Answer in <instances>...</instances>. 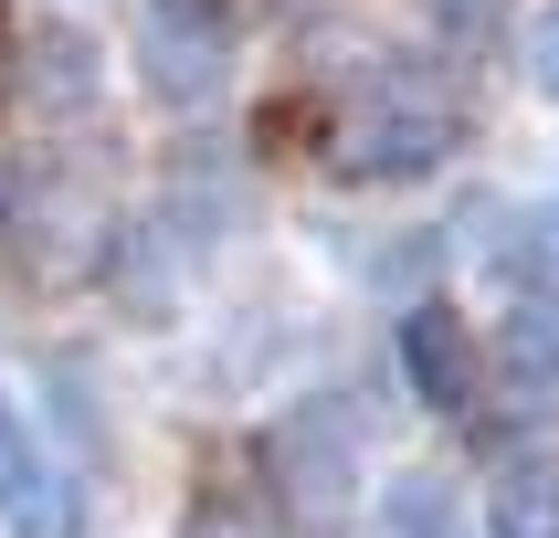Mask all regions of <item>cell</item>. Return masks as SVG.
<instances>
[{
	"label": "cell",
	"instance_id": "11",
	"mask_svg": "<svg viewBox=\"0 0 559 538\" xmlns=\"http://www.w3.org/2000/svg\"><path fill=\"white\" fill-rule=\"evenodd\" d=\"M423 11H433V32H443V43H465V53H475V43H497V22H507V0H423Z\"/></svg>",
	"mask_w": 559,
	"mask_h": 538
},
{
	"label": "cell",
	"instance_id": "6",
	"mask_svg": "<svg viewBox=\"0 0 559 538\" xmlns=\"http://www.w3.org/2000/svg\"><path fill=\"white\" fill-rule=\"evenodd\" d=\"M222 32H190V11H169V22L148 32V85L169 95V106H201V95H222Z\"/></svg>",
	"mask_w": 559,
	"mask_h": 538
},
{
	"label": "cell",
	"instance_id": "8",
	"mask_svg": "<svg viewBox=\"0 0 559 538\" xmlns=\"http://www.w3.org/2000/svg\"><path fill=\"white\" fill-rule=\"evenodd\" d=\"M0 506H11V538H85V497H74V475L32 465V454L0 475Z\"/></svg>",
	"mask_w": 559,
	"mask_h": 538
},
{
	"label": "cell",
	"instance_id": "14",
	"mask_svg": "<svg viewBox=\"0 0 559 538\" xmlns=\"http://www.w3.org/2000/svg\"><path fill=\"white\" fill-rule=\"evenodd\" d=\"M190 538H264V528H253L243 506H201V517H190Z\"/></svg>",
	"mask_w": 559,
	"mask_h": 538
},
{
	"label": "cell",
	"instance_id": "1",
	"mask_svg": "<svg viewBox=\"0 0 559 538\" xmlns=\"http://www.w3.org/2000/svg\"><path fill=\"white\" fill-rule=\"evenodd\" d=\"M454 138H465V117H454L443 85H423V74H380V85L328 127V169H338V180H423V169H443Z\"/></svg>",
	"mask_w": 559,
	"mask_h": 538
},
{
	"label": "cell",
	"instance_id": "3",
	"mask_svg": "<svg viewBox=\"0 0 559 538\" xmlns=\"http://www.w3.org/2000/svg\"><path fill=\"white\" fill-rule=\"evenodd\" d=\"M275 475H285V506L307 497V517H328V506H348V486H359V454H348V422H328V411H296V422H275Z\"/></svg>",
	"mask_w": 559,
	"mask_h": 538
},
{
	"label": "cell",
	"instance_id": "4",
	"mask_svg": "<svg viewBox=\"0 0 559 538\" xmlns=\"http://www.w3.org/2000/svg\"><path fill=\"white\" fill-rule=\"evenodd\" d=\"M11 85H32L53 117L95 106V85H106V63H95V32H85V22H32L22 43H11Z\"/></svg>",
	"mask_w": 559,
	"mask_h": 538
},
{
	"label": "cell",
	"instance_id": "16",
	"mask_svg": "<svg viewBox=\"0 0 559 538\" xmlns=\"http://www.w3.org/2000/svg\"><path fill=\"white\" fill-rule=\"evenodd\" d=\"M22 465V433H11V411H0V475Z\"/></svg>",
	"mask_w": 559,
	"mask_h": 538
},
{
	"label": "cell",
	"instance_id": "15",
	"mask_svg": "<svg viewBox=\"0 0 559 538\" xmlns=\"http://www.w3.org/2000/svg\"><path fill=\"white\" fill-rule=\"evenodd\" d=\"M11 43H22V32H11V11H0V95H11Z\"/></svg>",
	"mask_w": 559,
	"mask_h": 538
},
{
	"label": "cell",
	"instance_id": "7",
	"mask_svg": "<svg viewBox=\"0 0 559 538\" xmlns=\"http://www.w3.org/2000/svg\"><path fill=\"white\" fill-rule=\"evenodd\" d=\"M486 528L497 538H559V465L549 454H507L486 486Z\"/></svg>",
	"mask_w": 559,
	"mask_h": 538
},
{
	"label": "cell",
	"instance_id": "13",
	"mask_svg": "<svg viewBox=\"0 0 559 538\" xmlns=\"http://www.w3.org/2000/svg\"><path fill=\"white\" fill-rule=\"evenodd\" d=\"M402 517H412V538H443V475H412V486H402Z\"/></svg>",
	"mask_w": 559,
	"mask_h": 538
},
{
	"label": "cell",
	"instance_id": "10",
	"mask_svg": "<svg viewBox=\"0 0 559 538\" xmlns=\"http://www.w3.org/2000/svg\"><path fill=\"white\" fill-rule=\"evenodd\" d=\"M507 380H518V391H559V316L538 307V316H518V327H507Z\"/></svg>",
	"mask_w": 559,
	"mask_h": 538
},
{
	"label": "cell",
	"instance_id": "5",
	"mask_svg": "<svg viewBox=\"0 0 559 538\" xmlns=\"http://www.w3.org/2000/svg\"><path fill=\"white\" fill-rule=\"evenodd\" d=\"M402 380L433 411H465L475 402V338H465V316H454V307H412L402 316Z\"/></svg>",
	"mask_w": 559,
	"mask_h": 538
},
{
	"label": "cell",
	"instance_id": "9",
	"mask_svg": "<svg viewBox=\"0 0 559 538\" xmlns=\"http://www.w3.org/2000/svg\"><path fill=\"white\" fill-rule=\"evenodd\" d=\"M95 264L117 275V296H127L138 316H148V327H158L169 307H180V275H169V253L148 243V222H138V232H106V253H95Z\"/></svg>",
	"mask_w": 559,
	"mask_h": 538
},
{
	"label": "cell",
	"instance_id": "12",
	"mask_svg": "<svg viewBox=\"0 0 559 538\" xmlns=\"http://www.w3.org/2000/svg\"><path fill=\"white\" fill-rule=\"evenodd\" d=\"M528 85H538V95H559V0L528 22Z\"/></svg>",
	"mask_w": 559,
	"mask_h": 538
},
{
	"label": "cell",
	"instance_id": "17",
	"mask_svg": "<svg viewBox=\"0 0 559 538\" xmlns=\"http://www.w3.org/2000/svg\"><path fill=\"white\" fill-rule=\"evenodd\" d=\"M169 11H201V0H169Z\"/></svg>",
	"mask_w": 559,
	"mask_h": 538
},
{
	"label": "cell",
	"instance_id": "2",
	"mask_svg": "<svg viewBox=\"0 0 559 538\" xmlns=\"http://www.w3.org/2000/svg\"><path fill=\"white\" fill-rule=\"evenodd\" d=\"M0 232H11V264H22L32 285H74L95 253H106V232H117V222H106V201H95L74 169H53V158H43V169H22V180H11Z\"/></svg>",
	"mask_w": 559,
	"mask_h": 538
}]
</instances>
